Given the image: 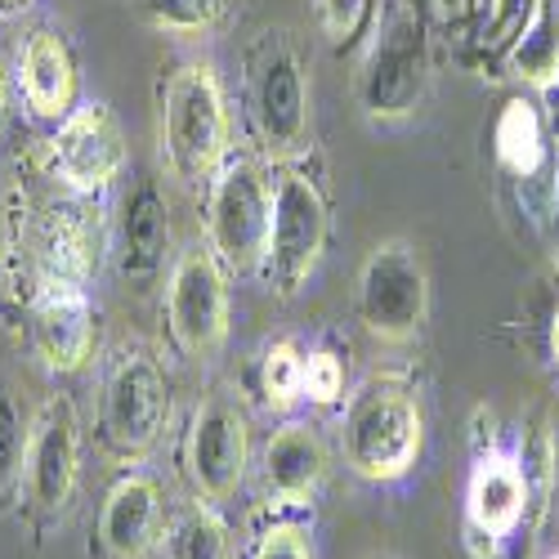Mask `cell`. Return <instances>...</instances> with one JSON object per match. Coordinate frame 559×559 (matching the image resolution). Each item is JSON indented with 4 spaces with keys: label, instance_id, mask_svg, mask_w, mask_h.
<instances>
[{
    "label": "cell",
    "instance_id": "obj_1",
    "mask_svg": "<svg viewBox=\"0 0 559 559\" xmlns=\"http://www.w3.org/2000/svg\"><path fill=\"white\" fill-rule=\"evenodd\" d=\"M435 81L430 32L416 0H385L358 59L354 99L371 126H399L421 112Z\"/></svg>",
    "mask_w": 559,
    "mask_h": 559
},
{
    "label": "cell",
    "instance_id": "obj_2",
    "mask_svg": "<svg viewBox=\"0 0 559 559\" xmlns=\"http://www.w3.org/2000/svg\"><path fill=\"white\" fill-rule=\"evenodd\" d=\"M426 448V412L403 377H371L345 403L341 452L345 465L367 484H394L412 475Z\"/></svg>",
    "mask_w": 559,
    "mask_h": 559
},
{
    "label": "cell",
    "instance_id": "obj_3",
    "mask_svg": "<svg viewBox=\"0 0 559 559\" xmlns=\"http://www.w3.org/2000/svg\"><path fill=\"white\" fill-rule=\"evenodd\" d=\"M162 162L179 183H211L233 144V117L224 81L211 63H183L162 85V112H157Z\"/></svg>",
    "mask_w": 559,
    "mask_h": 559
},
{
    "label": "cell",
    "instance_id": "obj_4",
    "mask_svg": "<svg viewBox=\"0 0 559 559\" xmlns=\"http://www.w3.org/2000/svg\"><path fill=\"white\" fill-rule=\"evenodd\" d=\"M251 126L269 157L287 162L309 148L313 134V90L300 45L287 32H264V40L251 50Z\"/></svg>",
    "mask_w": 559,
    "mask_h": 559
},
{
    "label": "cell",
    "instance_id": "obj_5",
    "mask_svg": "<svg viewBox=\"0 0 559 559\" xmlns=\"http://www.w3.org/2000/svg\"><path fill=\"white\" fill-rule=\"evenodd\" d=\"M273 179L251 157H228L206 183V247L228 277H255L269 255Z\"/></svg>",
    "mask_w": 559,
    "mask_h": 559
},
{
    "label": "cell",
    "instance_id": "obj_6",
    "mask_svg": "<svg viewBox=\"0 0 559 559\" xmlns=\"http://www.w3.org/2000/svg\"><path fill=\"white\" fill-rule=\"evenodd\" d=\"M354 309L367 336L385 345H412L430 318V273L421 251L403 238H385L381 247H371L358 269Z\"/></svg>",
    "mask_w": 559,
    "mask_h": 559
},
{
    "label": "cell",
    "instance_id": "obj_7",
    "mask_svg": "<svg viewBox=\"0 0 559 559\" xmlns=\"http://www.w3.org/2000/svg\"><path fill=\"white\" fill-rule=\"evenodd\" d=\"M328 198L300 166H283L273 175V224H269V255L260 277L277 296H296L328 251Z\"/></svg>",
    "mask_w": 559,
    "mask_h": 559
},
{
    "label": "cell",
    "instance_id": "obj_8",
    "mask_svg": "<svg viewBox=\"0 0 559 559\" xmlns=\"http://www.w3.org/2000/svg\"><path fill=\"white\" fill-rule=\"evenodd\" d=\"M170 426V377L148 349H126L99 399V430L112 456L139 461L148 456Z\"/></svg>",
    "mask_w": 559,
    "mask_h": 559
},
{
    "label": "cell",
    "instance_id": "obj_9",
    "mask_svg": "<svg viewBox=\"0 0 559 559\" xmlns=\"http://www.w3.org/2000/svg\"><path fill=\"white\" fill-rule=\"evenodd\" d=\"M166 328L183 358L211 362L228 341V269L206 242L179 251L166 277Z\"/></svg>",
    "mask_w": 559,
    "mask_h": 559
},
{
    "label": "cell",
    "instance_id": "obj_10",
    "mask_svg": "<svg viewBox=\"0 0 559 559\" xmlns=\"http://www.w3.org/2000/svg\"><path fill=\"white\" fill-rule=\"evenodd\" d=\"M126 162L130 157H126L121 121L99 99L76 104V112L59 121V130L50 139V153H45L50 175L68 193H81V198H99L104 189H112L126 170Z\"/></svg>",
    "mask_w": 559,
    "mask_h": 559
},
{
    "label": "cell",
    "instance_id": "obj_11",
    "mask_svg": "<svg viewBox=\"0 0 559 559\" xmlns=\"http://www.w3.org/2000/svg\"><path fill=\"white\" fill-rule=\"evenodd\" d=\"M183 465L202 501H228L242 488L247 465H251V430H247V412L211 394L193 407L189 416V439H183Z\"/></svg>",
    "mask_w": 559,
    "mask_h": 559
},
{
    "label": "cell",
    "instance_id": "obj_12",
    "mask_svg": "<svg viewBox=\"0 0 559 559\" xmlns=\"http://www.w3.org/2000/svg\"><path fill=\"white\" fill-rule=\"evenodd\" d=\"M108 251V228L95 198L68 193L45 206L36 233V283H68L90 287L99 277Z\"/></svg>",
    "mask_w": 559,
    "mask_h": 559
},
{
    "label": "cell",
    "instance_id": "obj_13",
    "mask_svg": "<svg viewBox=\"0 0 559 559\" xmlns=\"http://www.w3.org/2000/svg\"><path fill=\"white\" fill-rule=\"evenodd\" d=\"M81 479V416L72 399L55 394L32 416L23 484L40 515H63Z\"/></svg>",
    "mask_w": 559,
    "mask_h": 559
},
{
    "label": "cell",
    "instance_id": "obj_14",
    "mask_svg": "<svg viewBox=\"0 0 559 559\" xmlns=\"http://www.w3.org/2000/svg\"><path fill=\"white\" fill-rule=\"evenodd\" d=\"M528 510V471L515 452H479L471 484H465V542H471L475 559H484V542L497 555L506 537H515Z\"/></svg>",
    "mask_w": 559,
    "mask_h": 559
},
{
    "label": "cell",
    "instance_id": "obj_15",
    "mask_svg": "<svg viewBox=\"0 0 559 559\" xmlns=\"http://www.w3.org/2000/svg\"><path fill=\"white\" fill-rule=\"evenodd\" d=\"M32 345L40 362L72 377L99 345V318L90 305V287H68V283H36L32 292Z\"/></svg>",
    "mask_w": 559,
    "mask_h": 559
},
{
    "label": "cell",
    "instance_id": "obj_16",
    "mask_svg": "<svg viewBox=\"0 0 559 559\" xmlns=\"http://www.w3.org/2000/svg\"><path fill=\"white\" fill-rule=\"evenodd\" d=\"M117 273L126 292L148 296L162 277H166V260H170V206L162 198V189L153 179H139L121 202V219H117Z\"/></svg>",
    "mask_w": 559,
    "mask_h": 559
},
{
    "label": "cell",
    "instance_id": "obj_17",
    "mask_svg": "<svg viewBox=\"0 0 559 559\" xmlns=\"http://www.w3.org/2000/svg\"><path fill=\"white\" fill-rule=\"evenodd\" d=\"M19 90L23 104L40 117V121H63L76 112V95H81V72H76V55L63 32L55 27H36L23 50H19Z\"/></svg>",
    "mask_w": 559,
    "mask_h": 559
},
{
    "label": "cell",
    "instance_id": "obj_18",
    "mask_svg": "<svg viewBox=\"0 0 559 559\" xmlns=\"http://www.w3.org/2000/svg\"><path fill=\"white\" fill-rule=\"evenodd\" d=\"M162 537V488L153 475H121L99 510V546L108 559H144Z\"/></svg>",
    "mask_w": 559,
    "mask_h": 559
},
{
    "label": "cell",
    "instance_id": "obj_19",
    "mask_svg": "<svg viewBox=\"0 0 559 559\" xmlns=\"http://www.w3.org/2000/svg\"><path fill=\"white\" fill-rule=\"evenodd\" d=\"M264 492L273 506H305L328 479V448H322L318 430L305 421H287L283 430H273L264 443Z\"/></svg>",
    "mask_w": 559,
    "mask_h": 559
},
{
    "label": "cell",
    "instance_id": "obj_20",
    "mask_svg": "<svg viewBox=\"0 0 559 559\" xmlns=\"http://www.w3.org/2000/svg\"><path fill=\"white\" fill-rule=\"evenodd\" d=\"M492 148L510 175H520V179L542 175L550 144H546V121L533 95H510L501 104L497 126H492Z\"/></svg>",
    "mask_w": 559,
    "mask_h": 559
},
{
    "label": "cell",
    "instance_id": "obj_21",
    "mask_svg": "<svg viewBox=\"0 0 559 559\" xmlns=\"http://www.w3.org/2000/svg\"><path fill=\"white\" fill-rule=\"evenodd\" d=\"M510 72L528 90H555L559 85V19L550 0H533L524 27L510 45Z\"/></svg>",
    "mask_w": 559,
    "mask_h": 559
},
{
    "label": "cell",
    "instance_id": "obj_22",
    "mask_svg": "<svg viewBox=\"0 0 559 559\" xmlns=\"http://www.w3.org/2000/svg\"><path fill=\"white\" fill-rule=\"evenodd\" d=\"M166 559H233L228 524L215 515L211 501H198L175 515V524L166 528Z\"/></svg>",
    "mask_w": 559,
    "mask_h": 559
},
{
    "label": "cell",
    "instance_id": "obj_23",
    "mask_svg": "<svg viewBox=\"0 0 559 559\" xmlns=\"http://www.w3.org/2000/svg\"><path fill=\"white\" fill-rule=\"evenodd\" d=\"M255 390L269 412H292L305 399V349L296 341H273L260 354Z\"/></svg>",
    "mask_w": 559,
    "mask_h": 559
},
{
    "label": "cell",
    "instance_id": "obj_24",
    "mask_svg": "<svg viewBox=\"0 0 559 559\" xmlns=\"http://www.w3.org/2000/svg\"><path fill=\"white\" fill-rule=\"evenodd\" d=\"M134 10L166 36H206L228 14V0H134Z\"/></svg>",
    "mask_w": 559,
    "mask_h": 559
},
{
    "label": "cell",
    "instance_id": "obj_25",
    "mask_svg": "<svg viewBox=\"0 0 559 559\" xmlns=\"http://www.w3.org/2000/svg\"><path fill=\"white\" fill-rule=\"evenodd\" d=\"M27 439H32V416L19 407V399L5 385H0V497H10L23 484Z\"/></svg>",
    "mask_w": 559,
    "mask_h": 559
},
{
    "label": "cell",
    "instance_id": "obj_26",
    "mask_svg": "<svg viewBox=\"0 0 559 559\" xmlns=\"http://www.w3.org/2000/svg\"><path fill=\"white\" fill-rule=\"evenodd\" d=\"M305 399L318 407H332L345 399V362L332 349L305 354Z\"/></svg>",
    "mask_w": 559,
    "mask_h": 559
},
{
    "label": "cell",
    "instance_id": "obj_27",
    "mask_svg": "<svg viewBox=\"0 0 559 559\" xmlns=\"http://www.w3.org/2000/svg\"><path fill=\"white\" fill-rule=\"evenodd\" d=\"M362 19H367V0H318V27L332 45L358 36Z\"/></svg>",
    "mask_w": 559,
    "mask_h": 559
},
{
    "label": "cell",
    "instance_id": "obj_28",
    "mask_svg": "<svg viewBox=\"0 0 559 559\" xmlns=\"http://www.w3.org/2000/svg\"><path fill=\"white\" fill-rule=\"evenodd\" d=\"M251 559H313V555H309V537L300 524H269L255 537Z\"/></svg>",
    "mask_w": 559,
    "mask_h": 559
},
{
    "label": "cell",
    "instance_id": "obj_29",
    "mask_svg": "<svg viewBox=\"0 0 559 559\" xmlns=\"http://www.w3.org/2000/svg\"><path fill=\"white\" fill-rule=\"evenodd\" d=\"M546 345H550V362L559 367V309L550 313V336H546Z\"/></svg>",
    "mask_w": 559,
    "mask_h": 559
},
{
    "label": "cell",
    "instance_id": "obj_30",
    "mask_svg": "<svg viewBox=\"0 0 559 559\" xmlns=\"http://www.w3.org/2000/svg\"><path fill=\"white\" fill-rule=\"evenodd\" d=\"M439 5H443V14H465L475 0H439Z\"/></svg>",
    "mask_w": 559,
    "mask_h": 559
},
{
    "label": "cell",
    "instance_id": "obj_31",
    "mask_svg": "<svg viewBox=\"0 0 559 559\" xmlns=\"http://www.w3.org/2000/svg\"><path fill=\"white\" fill-rule=\"evenodd\" d=\"M550 247H555V260H559V202H555V215H550Z\"/></svg>",
    "mask_w": 559,
    "mask_h": 559
},
{
    "label": "cell",
    "instance_id": "obj_32",
    "mask_svg": "<svg viewBox=\"0 0 559 559\" xmlns=\"http://www.w3.org/2000/svg\"><path fill=\"white\" fill-rule=\"evenodd\" d=\"M5 104H10V90H5V68H0V121H5Z\"/></svg>",
    "mask_w": 559,
    "mask_h": 559
},
{
    "label": "cell",
    "instance_id": "obj_33",
    "mask_svg": "<svg viewBox=\"0 0 559 559\" xmlns=\"http://www.w3.org/2000/svg\"><path fill=\"white\" fill-rule=\"evenodd\" d=\"M32 0H0V14H10V10H27Z\"/></svg>",
    "mask_w": 559,
    "mask_h": 559
},
{
    "label": "cell",
    "instance_id": "obj_34",
    "mask_svg": "<svg viewBox=\"0 0 559 559\" xmlns=\"http://www.w3.org/2000/svg\"><path fill=\"white\" fill-rule=\"evenodd\" d=\"M0 277H5V228H0Z\"/></svg>",
    "mask_w": 559,
    "mask_h": 559
},
{
    "label": "cell",
    "instance_id": "obj_35",
    "mask_svg": "<svg viewBox=\"0 0 559 559\" xmlns=\"http://www.w3.org/2000/svg\"><path fill=\"white\" fill-rule=\"evenodd\" d=\"M555 130H559V108H555Z\"/></svg>",
    "mask_w": 559,
    "mask_h": 559
},
{
    "label": "cell",
    "instance_id": "obj_36",
    "mask_svg": "<svg viewBox=\"0 0 559 559\" xmlns=\"http://www.w3.org/2000/svg\"><path fill=\"white\" fill-rule=\"evenodd\" d=\"M546 559H559V555H546Z\"/></svg>",
    "mask_w": 559,
    "mask_h": 559
}]
</instances>
